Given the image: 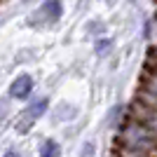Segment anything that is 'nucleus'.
<instances>
[{
	"instance_id": "4",
	"label": "nucleus",
	"mask_w": 157,
	"mask_h": 157,
	"mask_svg": "<svg viewBox=\"0 0 157 157\" xmlns=\"http://www.w3.org/2000/svg\"><path fill=\"white\" fill-rule=\"evenodd\" d=\"M42 157H61V148L56 141H47L42 145Z\"/></svg>"
},
{
	"instance_id": "3",
	"label": "nucleus",
	"mask_w": 157,
	"mask_h": 157,
	"mask_svg": "<svg viewBox=\"0 0 157 157\" xmlns=\"http://www.w3.org/2000/svg\"><path fill=\"white\" fill-rule=\"evenodd\" d=\"M31 89H33L31 75H19V78L12 82V87H10V94H12L14 98H26L28 94H31Z\"/></svg>"
},
{
	"instance_id": "6",
	"label": "nucleus",
	"mask_w": 157,
	"mask_h": 157,
	"mask_svg": "<svg viewBox=\"0 0 157 157\" xmlns=\"http://www.w3.org/2000/svg\"><path fill=\"white\" fill-rule=\"evenodd\" d=\"M5 157H21V155H17V152H7Z\"/></svg>"
},
{
	"instance_id": "2",
	"label": "nucleus",
	"mask_w": 157,
	"mask_h": 157,
	"mask_svg": "<svg viewBox=\"0 0 157 157\" xmlns=\"http://www.w3.org/2000/svg\"><path fill=\"white\" fill-rule=\"evenodd\" d=\"M45 110H47V98H40V101H35L33 105H28V110L24 113V117L19 120V131H26L28 122H35Z\"/></svg>"
},
{
	"instance_id": "1",
	"label": "nucleus",
	"mask_w": 157,
	"mask_h": 157,
	"mask_svg": "<svg viewBox=\"0 0 157 157\" xmlns=\"http://www.w3.org/2000/svg\"><path fill=\"white\" fill-rule=\"evenodd\" d=\"M61 12H63V10H61L59 0H49V2H45L38 12L33 14L31 26H47V24H54V21H59Z\"/></svg>"
},
{
	"instance_id": "5",
	"label": "nucleus",
	"mask_w": 157,
	"mask_h": 157,
	"mask_svg": "<svg viewBox=\"0 0 157 157\" xmlns=\"http://www.w3.org/2000/svg\"><path fill=\"white\" fill-rule=\"evenodd\" d=\"M110 47H113V42H110V40H101V42L96 45V49H98V54L103 56V54H108L105 49H110Z\"/></svg>"
}]
</instances>
